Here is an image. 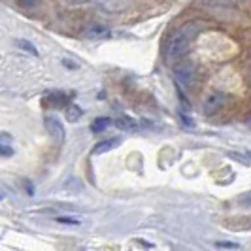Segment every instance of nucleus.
<instances>
[{
  "label": "nucleus",
  "instance_id": "obj_8",
  "mask_svg": "<svg viewBox=\"0 0 251 251\" xmlns=\"http://www.w3.org/2000/svg\"><path fill=\"white\" fill-rule=\"evenodd\" d=\"M121 144V138H110V140H104L100 144H97L95 148V155H100V153H108V151L115 150L117 146Z\"/></svg>",
  "mask_w": 251,
  "mask_h": 251
},
{
  "label": "nucleus",
  "instance_id": "obj_12",
  "mask_svg": "<svg viewBox=\"0 0 251 251\" xmlns=\"http://www.w3.org/2000/svg\"><path fill=\"white\" fill-rule=\"evenodd\" d=\"M15 46H17V48H21V50L28 51V53H30V55H34V57H38V50L32 46V42L23 40V38H17V40H15Z\"/></svg>",
  "mask_w": 251,
  "mask_h": 251
},
{
  "label": "nucleus",
  "instance_id": "obj_1",
  "mask_svg": "<svg viewBox=\"0 0 251 251\" xmlns=\"http://www.w3.org/2000/svg\"><path fill=\"white\" fill-rule=\"evenodd\" d=\"M204 25H206L204 21H189L177 32H174L166 44V53H164L166 63L174 64L181 57H185V53L191 48V40L197 38V34L204 28Z\"/></svg>",
  "mask_w": 251,
  "mask_h": 251
},
{
  "label": "nucleus",
  "instance_id": "obj_14",
  "mask_svg": "<svg viewBox=\"0 0 251 251\" xmlns=\"http://www.w3.org/2000/svg\"><path fill=\"white\" fill-rule=\"evenodd\" d=\"M55 221H57V223H63V225H70V226L81 225V221H79V219H75V217H64V215H59Z\"/></svg>",
  "mask_w": 251,
  "mask_h": 251
},
{
  "label": "nucleus",
  "instance_id": "obj_16",
  "mask_svg": "<svg viewBox=\"0 0 251 251\" xmlns=\"http://www.w3.org/2000/svg\"><path fill=\"white\" fill-rule=\"evenodd\" d=\"M215 248L217 250H240V244H234V242H215Z\"/></svg>",
  "mask_w": 251,
  "mask_h": 251
},
{
  "label": "nucleus",
  "instance_id": "obj_4",
  "mask_svg": "<svg viewBox=\"0 0 251 251\" xmlns=\"http://www.w3.org/2000/svg\"><path fill=\"white\" fill-rule=\"evenodd\" d=\"M128 6H130L128 0H97V8L108 15L123 13L125 10H128Z\"/></svg>",
  "mask_w": 251,
  "mask_h": 251
},
{
  "label": "nucleus",
  "instance_id": "obj_9",
  "mask_svg": "<svg viewBox=\"0 0 251 251\" xmlns=\"http://www.w3.org/2000/svg\"><path fill=\"white\" fill-rule=\"evenodd\" d=\"M110 125H112V119H110V117H99V119H95V121H93L91 130H93L95 134H99V132H104Z\"/></svg>",
  "mask_w": 251,
  "mask_h": 251
},
{
  "label": "nucleus",
  "instance_id": "obj_13",
  "mask_svg": "<svg viewBox=\"0 0 251 251\" xmlns=\"http://www.w3.org/2000/svg\"><path fill=\"white\" fill-rule=\"evenodd\" d=\"M81 113H83L81 112V108H79L77 104H72V106H68V108H66V119L74 123V121H77V119L81 117Z\"/></svg>",
  "mask_w": 251,
  "mask_h": 251
},
{
  "label": "nucleus",
  "instance_id": "obj_19",
  "mask_svg": "<svg viewBox=\"0 0 251 251\" xmlns=\"http://www.w3.org/2000/svg\"><path fill=\"white\" fill-rule=\"evenodd\" d=\"M66 4H72V6H79V4H85L89 0H64Z\"/></svg>",
  "mask_w": 251,
  "mask_h": 251
},
{
  "label": "nucleus",
  "instance_id": "obj_18",
  "mask_svg": "<svg viewBox=\"0 0 251 251\" xmlns=\"http://www.w3.org/2000/svg\"><path fill=\"white\" fill-rule=\"evenodd\" d=\"M240 202H242V204H246V206H251V191L250 193H246V195L240 199Z\"/></svg>",
  "mask_w": 251,
  "mask_h": 251
},
{
  "label": "nucleus",
  "instance_id": "obj_11",
  "mask_svg": "<svg viewBox=\"0 0 251 251\" xmlns=\"http://www.w3.org/2000/svg\"><path fill=\"white\" fill-rule=\"evenodd\" d=\"M48 102H51V106H55V108H61L64 106V102H68V97L64 93H53L48 97Z\"/></svg>",
  "mask_w": 251,
  "mask_h": 251
},
{
  "label": "nucleus",
  "instance_id": "obj_17",
  "mask_svg": "<svg viewBox=\"0 0 251 251\" xmlns=\"http://www.w3.org/2000/svg\"><path fill=\"white\" fill-rule=\"evenodd\" d=\"M23 8H34V6H38L40 4V0H17Z\"/></svg>",
  "mask_w": 251,
  "mask_h": 251
},
{
  "label": "nucleus",
  "instance_id": "obj_15",
  "mask_svg": "<svg viewBox=\"0 0 251 251\" xmlns=\"http://www.w3.org/2000/svg\"><path fill=\"white\" fill-rule=\"evenodd\" d=\"M115 123H117V126H121V128H134V126H136V123H134L130 117H126V115L119 117Z\"/></svg>",
  "mask_w": 251,
  "mask_h": 251
},
{
  "label": "nucleus",
  "instance_id": "obj_7",
  "mask_svg": "<svg viewBox=\"0 0 251 251\" xmlns=\"http://www.w3.org/2000/svg\"><path fill=\"white\" fill-rule=\"evenodd\" d=\"M202 4L210 10H215V12H230L236 8L234 0H202Z\"/></svg>",
  "mask_w": 251,
  "mask_h": 251
},
{
  "label": "nucleus",
  "instance_id": "obj_10",
  "mask_svg": "<svg viewBox=\"0 0 251 251\" xmlns=\"http://www.w3.org/2000/svg\"><path fill=\"white\" fill-rule=\"evenodd\" d=\"M10 140V136L4 132L2 134V144H0V151H2V157H12L13 155V142L10 144L8 142Z\"/></svg>",
  "mask_w": 251,
  "mask_h": 251
},
{
  "label": "nucleus",
  "instance_id": "obj_21",
  "mask_svg": "<svg viewBox=\"0 0 251 251\" xmlns=\"http://www.w3.org/2000/svg\"><path fill=\"white\" fill-rule=\"evenodd\" d=\"M250 157H251V153H250Z\"/></svg>",
  "mask_w": 251,
  "mask_h": 251
},
{
  "label": "nucleus",
  "instance_id": "obj_5",
  "mask_svg": "<svg viewBox=\"0 0 251 251\" xmlns=\"http://www.w3.org/2000/svg\"><path fill=\"white\" fill-rule=\"evenodd\" d=\"M83 36L99 42V40H106L112 36V30H110V26L102 25V23H91L83 28Z\"/></svg>",
  "mask_w": 251,
  "mask_h": 251
},
{
  "label": "nucleus",
  "instance_id": "obj_3",
  "mask_svg": "<svg viewBox=\"0 0 251 251\" xmlns=\"http://www.w3.org/2000/svg\"><path fill=\"white\" fill-rule=\"evenodd\" d=\"M44 125L48 128V132H50V136L57 144H63L64 142V136H66V130H64V125L63 121L59 119V117H53V115H48V117H44Z\"/></svg>",
  "mask_w": 251,
  "mask_h": 251
},
{
  "label": "nucleus",
  "instance_id": "obj_6",
  "mask_svg": "<svg viewBox=\"0 0 251 251\" xmlns=\"http://www.w3.org/2000/svg\"><path fill=\"white\" fill-rule=\"evenodd\" d=\"M223 104H225V97L219 95V93H212V95L206 97L204 106H202V112L206 113V115H215V113L223 108Z\"/></svg>",
  "mask_w": 251,
  "mask_h": 251
},
{
  "label": "nucleus",
  "instance_id": "obj_2",
  "mask_svg": "<svg viewBox=\"0 0 251 251\" xmlns=\"http://www.w3.org/2000/svg\"><path fill=\"white\" fill-rule=\"evenodd\" d=\"M174 79H176V85L189 89L195 83V66L191 63H179L174 68Z\"/></svg>",
  "mask_w": 251,
  "mask_h": 251
},
{
  "label": "nucleus",
  "instance_id": "obj_20",
  "mask_svg": "<svg viewBox=\"0 0 251 251\" xmlns=\"http://www.w3.org/2000/svg\"><path fill=\"white\" fill-rule=\"evenodd\" d=\"M26 191H28V195H34V187H32V183H25Z\"/></svg>",
  "mask_w": 251,
  "mask_h": 251
}]
</instances>
